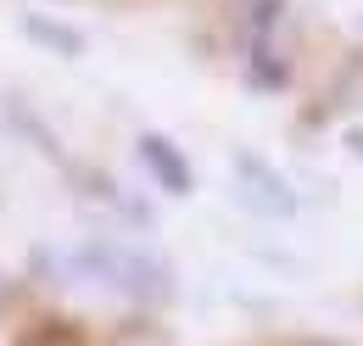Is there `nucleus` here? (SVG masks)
Wrapping results in <instances>:
<instances>
[{"label":"nucleus","instance_id":"20e7f679","mask_svg":"<svg viewBox=\"0 0 363 346\" xmlns=\"http://www.w3.org/2000/svg\"><path fill=\"white\" fill-rule=\"evenodd\" d=\"M341 140L352 145V157H358V162H363V129H347V134H341Z\"/></svg>","mask_w":363,"mask_h":346},{"label":"nucleus","instance_id":"423d86ee","mask_svg":"<svg viewBox=\"0 0 363 346\" xmlns=\"http://www.w3.org/2000/svg\"><path fill=\"white\" fill-rule=\"evenodd\" d=\"M28 346H67V341H56V335H45V341H28Z\"/></svg>","mask_w":363,"mask_h":346},{"label":"nucleus","instance_id":"39448f33","mask_svg":"<svg viewBox=\"0 0 363 346\" xmlns=\"http://www.w3.org/2000/svg\"><path fill=\"white\" fill-rule=\"evenodd\" d=\"M118 346H168V341H157V335H129V341H118Z\"/></svg>","mask_w":363,"mask_h":346},{"label":"nucleus","instance_id":"f03ea898","mask_svg":"<svg viewBox=\"0 0 363 346\" xmlns=\"http://www.w3.org/2000/svg\"><path fill=\"white\" fill-rule=\"evenodd\" d=\"M140 162H145V173L168 190V196H190V184H196V173H190V162H184V151L168 140V134H140Z\"/></svg>","mask_w":363,"mask_h":346},{"label":"nucleus","instance_id":"f257e3e1","mask_svg":"<svg viewBox=\"0 0 363 346\" xmlns=\"http://www.w3.org/2000/svg\"><path fill=\"white\" fill-rule=\"evenodd\" d=\"M229 173H235V201H240L246 213H257V218H296V184L274 168L269 157H257V151L240 145V151L229 157Z\"/></svg>","mask_w":363,"mask_h":346},{"label":"nucleus","instance_id":"7ed1b4c3","mask_svg":"<svg viewBox=\"0 0 363 346\" xmlns=\"http://www.w3.org/2000/svg\"><path fill=\"white\" fill-rule=\"evenodd\" d=\"M17 28H23L34 45L56 50V56H84V50H90V40H84L79 28H67V23H50L45 11H23V23H17Z\"/></svg>","mask_w":363,"mask_h":346}]
</instances>
